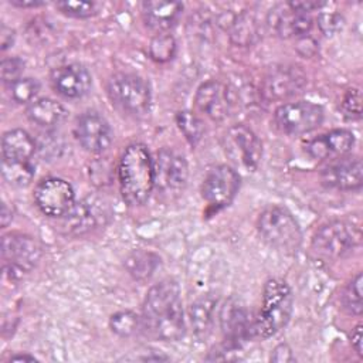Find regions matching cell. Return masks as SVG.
Wrapping results in <instances>:
<instances>
[{"label": "cell", "mask_w": 363, "mask_h": 363, "mask_svg": "<svg viewBox=\"0 0 363 363\" xmlns=\"http://www.w3.org/2000/svg\"><path fill=\"white\" fill-rule=\"evenodd\" d=\"M140 328L156 340L173 342L184 335L180 288L166 279L153 285L143 301Z\"/></svg>", "instance_id": "1"}, {"label": "cell", "mask_w": 363, "mask_h": 363, "mask_svg": "<svg viewBox=\"0 0 363 363\" xmlns=\"http://www.w3.org/2000/svg\"><path fill=\"white\" fill-rule=\"evenodd\" d=\"M118 182L122 199L136 207L146 203L155 189L153 159L142 143L129 145L118 163Z\"/></svg>", "instance_id": "2"}, {"label": "cell", "mask_w": 363, "mask_h": 363, "mask_svg": "<svg viewBox=\"0 0 363 363\" xmlns=\"http://www.w3.org/2000/svg\"><path fill=\"white\" fill-rule=\"evenodd\" d=\"M294 308V296L289 285L271 278L265 282L261 299V308L254 319V335L268 339L277 335L289 322Z\"/></svg>", "instance_id": "3"}, {"label": "cell", "mask_w": 363, "mask_h": 363, "mask_svg": "<svg viewBox=\"0 0 363 363\" xmlns=\"http://www.w3.org/2000/svg\"><path fill=\"white\" fill-rule=\"evenodd\" d=\"M261 238L282 252H295L302 242V231L294 216L284 207L269 206L257 218Z\"/></svg>", "instance_id": "4"}, {"label": "cell", "mask_w": 363, "mask_h": 363, "mask_svg": "<svg viewBox=\"0 0 363 363\" xmlns=\"http://www.w3.org/2000/svg\"><path fill=\"white\" fill-rule=\"evenodd\" d=\"M360 241L362 231L359 224L332 220L316 230L312 237V250L326 259H339L357 248Z\"/></svg>", "instance_id": "5"}, {"label": "cell", "mask_w": 363, "mask_h": 363, "mask_svg": "<svg viewBox=\"0 0 363 363\" xmlns=\"http://www.w3.org/2000/svg\"><path fill=\"white\" fill-rule=\"evenodd\" d=\"M108 96L118 109L132 116H145L152 104V94L147 82L135 74H113L106 84Z\"/></svg>", "instance_id": "6"}, {"label": "cell", "mask_w": 363, "mask_h": 363, "mask_svg": "<svg viewBox=\"0 0 363 363\" xmlns=\"http://www.w3.org/2000/svg\"><path fill=\"white\" fill-rule=\"evenodd\" d=\"M41 257V245L31 235L9 233L1 238L3 271L10 279L28 274Z\"/></svg>", "instance_id": "7"}, {"label": "cell", "mask_w": 363, "mask_h": 363, "mask_svg": "<svg viewBox=\"0 0 363 363\" xmlns=\"http://www.w3.org/2000/svg\"><path fill=\"white\" fill-rule=\"evenodd\" d=\"M323 109L311 101L288 102L275 109L274 123L286 135H303L318 129L323 122Z\"/></svg>", "instance_id": "8"}, {"label": "cell", "mask_w": 363, "mask_h": 363, "mask_svg": "<svg viewBox=\"0 0 363 363\" xmlns=\"http://www.w3.org/2000/svg\"><path fill=\"white\" fill-rule=\"evenodd\" d=\"M225 155L248 172L258 169L262 157V143L258 136L245 125H234L223 136Z\"/></svg>", "instance_id": "9"}, {"label": "cell", "mask_w": 363, "mask_h": 363, "mask_svg": "<svg viewBox=\"0 0 363 363\" xmlns=\"http://www.w3.org/2000/svg\"><path fill=\"white\" fill-rule=\"evenodd\" d=\"M189 176V166L183 155L173 149H160L153 159L155 187L162 194H176L183 190Z\"/></svg>", "instance_id": "10"}, {"label": "cell", "mask_w": 363, "mask_h": 363, "mask_svg": "<svg viewBox=\"0 0 363 363\" xmlns=\"http://www.w3.org/2000/svg\"><path fill=\"white\" fill-rule=\"evenodd\" d=\"M240 189L238 173L227 166L218 164L211 167L201 183V197L213 208H223L228 206Z\"/></svg>", "instance_id": "11"}, {"label": "cell", "mask_w": 363, "mask_h": 363, "mask_svg": "<svg viewBox=\"0 0 363 363\" xmlns=\"http://www.w3.org/2000/svg\"><path fill=\"white\" fill-rule=\"evenodd\" d=\"M72 186L58 177L40 182L34 189V201L40 211L48 217H64L75 204Z\"/></svg>", "instance_id": "12"}, {"label": "cell", "mask_w": 363, "mask_h": 363, "mask_svg": "<svg viewBox=\"0 0 363 363\" xmlns=\"http://www.w3.org/2000/svg\"><path fill=\"white\" fill-rule=\"evenodd\" d=\"M194 102L197 109L213 121L225 119L237 104L233 89L218 79H208L201 84Z\"/></svg>", "instance_id": "13"}, {"label": "cell", "mask_w": 363, "mask_h": 363, "mask_svg": "<svg viewBox=\"0 0 363 363\" xmlns=\"http://www.w3.org/2000/svg\"><path fill=\"white\" fill-rule=\"evenodd\" d=\"M306 85V75L296 65L272 68L261 84V94L268 101H284L301 92Z\"/></svg>", "instance_id": "14"}, {"label": "cell", "mask_w": 363, "mask_h": 363, "mask_svg": "<svg viewBox=\"0 0 363 363\" xmlns=\"http://www.w3.org/2000/svg\"><path fill=\"white\" fill-rule=\"evenodd\" d=\"M74 132L79 145L91 153H101L106 150L113 138L106 119L91 111L77 118Z\"/></svg>", "instance_id": "15"}, {"label": "cell", "mask_w": 363, "mask_h": 363, "mask_svg": "<svg viewBox=\"0 0 363 363\" xmlns=\"http://www.w3.org/2000/svg\"><path fill=\"white\" fill-rule=\"evenodd\" d=\"M220 326L228 347H240L254 335V320L245 306L237 301H227L220 311Z\"/></svg>", "instance_id": "16"}, {"label": "cell", "mask_w": 363, "mask_h": 363, "mask_svg": "<svg viewBox=\"0 0 363 363\" xmlns=\"http://www.w3.org/2000/svg\"><path fill=\"white\" fill-rule=\"evenodd\" d=\"M267 24L278 37L292 38L302 37L312 28L309 13L294 9L289 3L278 4L267 16Z\"/></svg>", "instance_id": "17"}, {"label": "cell", "mask_w": 363, "mask_h": 363, "mask_svg": "<svg viewBox=\"0 0 363 363\" xmlns=\"http://www.w3.org/2000/svg\"><path fill=\"white\" fill-rule=\"evenodd\" d=\"M326 187L336 190H357L363 183V167L359 157H340L320 172Z\"/></svg>", "instance_id": "18"}, {"label": "cell", "mask_w": 363, "mask_h": 363, "mask_svg": "<svg viewBox=\"0 0 363 363\" xmlns=\"http://www.w3.org/2000/svg\"><path fill=\"white\" fill-rule=\"evenodd\" d=\"M354 145V135L346 129H333L306 145L308 155L315 160H336L345 157Z\"/></svg>", "instance_id": "19"}, {"label": "cell", "mask_w": 363, "mask_h": 363, "mask_svg": "<svg viewBox=\"0 0 363 363\" xmlns=\"http://www.w3.org/2000/svg\"><path fill=\"white\" fill-rule=\"evenodd\" d=\"M51 84L60 95L77 99L84 96L89 91L92 85V78L88 69L82 65L68 64L52 71Z\"/></svg>", "instance_id": "20"}, {"label": "cell", "mask_w": 363, "mask_h": 363, "mask_svg": "<svg viewBox=\"0 0 363 363\" xmlns=\"http://www.w3.org/2000/svg\"><path fill=\"white\" fill-rule=\"evenodd\" d=\"M183 10V4L179 1H143L142 18L145 24L162 34L176 24Z\"/></svg>", "instance_id": "21"}, {"label": "cell", "mask_w": 363, "mask_h": 363, "mask_svg": "<svg viewBox=\"0 0 363 363\" xmlns=\"http://www.w3.org/2000/svg\"><path fill=\"white\" fill-rule=\"evenodd\" d=\"M26 115L37 126L51 129L64 122L67 118V109L51 98H40L28 104Z\"/></svg>", "instance_id": "22"}, {"label": "cell", "mask_w": 363, "mask_h": 363, "mask_svg": "<svg viewBox=\"0 0 363 363\" xmlns=\"http://www.w3.org/2000/svg\"><path fill=\"white\" fill-rule=\"evenodd\" d=\"M34 139L23 129H11L1 138L3 160L9 162H30L34 155Z\"/></svg>", "instance_id": "23"}, {"label": "cell", "mask_w": 363, "mask_h": 363, "mask_svg": "<svg viewBox=\"0 0 363 363\" xmlns=\"http://www.w3.org/2000/svg\"><path fill=\"white\" fill-rule=\"evenodd\" d=\"M217 305V296L213 294H206L197 298L189 309L190 322L194 329V333L199 337H206L214 322V312Z\"/></svg>", "instance_id": "24"}, {"label": "cell", "mask_w": 363, "mask_h": 363, "mask_svg": "<svg viewBox=\"0 0 363 363\" xmlns=\"http://www.w3.org/2000/svg\"><path fill=\"white\" fill-rule=\"evenodd\" d=\"M230 38L237 45H252L259 38V23L257 18L250 13H240L235 16L230 24Z\"/></svg>", "instance_id": "25"}, {"label": "cell", "mask_w": 363, "mask_h": 363, "mask_svg": "<svg viewBox=\"0 0 363 363\" xmlns=\"http://www.w3.org/2000/svg\"><path fill=\"white\" fill-rule=\"evenodd\" d=\"M61 218L65 231L72 234H81L91 230L96 221V216L94 214L92 207L86 201L74 204L71 210Z\"/></svg>", "instance_id": "26"}, {"label": "cell", "mask_w": 363, "mask_h": 363, "mask_svg": "<svg viewBox=\"0 0 363 363\" xmlns=\"http://www.w3.org/2000/svg\"><path fill=\"white\" fill-rule=\"evenodd\" d=\"M1 173L4 180L16 187L30 184L34 177V164L30 162H9L1 160Z\"/></svg>", "instance_id": "27"}, {"label": "cell", "mask_w": 363, "mask_h": 363, "mask_svg": "<svg viewBox=\"0 0 363 363\" xmlns=\"http://www.w3.org/2000/svg\"><path fill=\"white\" fill-rule=\"evenodd\" d=\"M176 123L191 146H196L201 140L204 133V126H203V122L194 113L189 111L179 112L176 115Z\"/></svg>", "instance_id": "28"}, {"label": "cell", "mask_w": 363, "mask_h": 363, "mask_svg": "<svg viewBox=\"0 0 363 363\" xmlns=\"http://www.w3.org/2000/svg\"><path fill=\"white\" fill-rule=\"evenodd\" d=\"M342 303L347 313L360 316L363 311L362 303V272H357L354 278L347 284L342 295Z\"/></svg>", "instance_id": "29"}, {"label": "cell", "mask_w": 363, "mask_h": 363, "mask_svg": "<svg viewBox=\"0 0 363 363\" xmlns=\"http://www.w3.org/2000/svg\"><path fill=\"white\" fill-rule=\"evenodd\" d=\"M10 98L17 104H28L40 91V84L35 78H18L7 85Z\"/></svg>", "instance_id": "30"}, {"label": "cell", "mask_w": 363, "mask_h": 363, "mask_svg": "<svg viewBox=\"0 0 363 363\" xmlns=\"http://www.w3.org/2000/svg\"><path fill=\"white\" fill-rule=\"evenodd\" d=\"M112 332L121 337L132 336L140 326V318L132 311H121L111 316L109 320Z\"/></svg>", "instance_id": "31"}, {"label": "cell", "mask_w": 363, "mask_h": 363, "mask_svg": "<svg viewBox=\"0 0 363 363\" xmlns=\"http://www.w3.org/2000/svg\"><path fill=\"white\" fill-rule=\"evenodd\" d=\"M176 51L174 38L169 34H157L149 45V54L155 61L164 62L173 58Z\"/></svg>", "instance_id": "32"}, {"label": "cell", "mask_w": 363, "mask_h": 363, "mask_svg": "<svg viewBox=\"0 0 363 363\" xmlns=\"http://www.w3.org/2000/svg\"><path fill=\"white\" fill-rule=\"evenodd\" d=\"M340 109L345 118L350 121L360 119L362 116V92L359 88H350L345 92L342 102H340Z\"/></svg>", "instance_id": "33"}, {"label": "cell", "mask_w": 363, "mask_h": 363, "mask_svg": "<svg viewBox=\"0 0 363 363\" xmlns=\"http://www.w3.org/2000/svg\"><path fill=\"white\" fill-rule=\"evenodd\" d=\"M55 7L65 16L85 18L96 13V4L94 1H57Z\"/></svg>", "instance_id": "34"}, {"label": "cell", "mask_w": 363, "mask_h": 363, "mask_svg": "<svg viewBox=\"0 0 363 363\" xmlns=\"http://www.w3.org/2000/svg\"><path fill=\"white\" fill-rule=\"evenodd\" d=\"M152 257V254H146V252H139V254H133L129 259H128V269L130 274H133L136 278H142V267L145 271V277L149 275L153 268H155V261H149V258Z\"/></svg>", "instance_id": "35"}, {"label": "cell", "mask_w": 363, "mask_h": 363, "mask_svg": "<svg viewBox=\"0 0 363 363\" xmlns=\"http://www.w3.org/2000/svg\"><path fill=\"white\" fill-rule=\"evenodd\" d=\"M24 69V62L23 60L17 58V57H10V58H4L0 64V74H1V79L4 84H11L13 81L21 78V72Z\"/></svg>", "instance_id": "36"}, {"label": "cell", "mask_w": 363, "mask_h": 363, "mask_svg": "<svg viewBox=\"0 0 363 363\" xmlns=\"http://www.w3.org/2000/svg\"><path fill=\"white\" fill-rule=\"evenodd\" d=\"M340 26H342V20L335 13H323L319 16V27L328 35L336 33L340 28Z\"/></svg>", "instance_id": "37"}, {"label": "cell", "mask_w": 363, "mask_h": 363, "mask_svg": "<svg viewBox=\"0 0 363 363\" xmlns=\"http://www.w3.org/2000/svg\"><path fill=\"white\" fill-rule=\"evenodd\" d=\"M271 359L275 360V362H291V360H294L292 353H291V350L286 345H279L274 350V354L271 356Z\"/></svg>", "instance_id": "38"}, {"label": "cell", "mask_w": 363, "mask_h": 363, "mask_svg": "<svg viewBox=\"0 0 363 363\" xmlns=\"http://www.w3.org/2000/svg\"><path fill=\"white\" fill-rule=\"evenodd\" d=\"M362 325H356L354 329L352 330V347L354 349V352L362 357L363 352H362Z\"/></svg>", "instance_id": "39"}, {"label": "cell", "mask_w": 363, "mask_h": 363, "mask_svg": "<svg viewBox=\"0 0 363 363\" xmlns=\"http://www.w3.org/2000/svg\"><path fill=\"white\" fill-rule=\"evenodd\" d=\"M0 38H1V50H7L13 41H14V31L6 26L1 27V34H0Z\"/></svg>", "instance_id": "40"}, {"label": "cell", "mask_w": 363, "mask_h": 363, "mask_svg": "<svg viewBox=\"0 0 363 363\" xmlns=\"http://www.w3.org/2000/svg\"><path fill=\"white\" fill-rule=\"evenodd\" d=\"M10 4L14 7H20V9H34V7H40L44 6V1H38V0H10Z\"/></svg>", "instance_id": "41"}, {"label": "cell", "mask_w": 363, "mask_h": 363, "mask_svg": "<svg viewBox=\"0 0 363 363\" xmlns=\"http://www.w3.org/2000/svg\"><path fill=\"white\" fill-rule=\"evenodd\" d=\"M13 216H11V210L9 211V207L6 203H3V207H1V225L6 227L10 221H11Z\"/></svg>", "instance_id": "42"}, {"label": "cell", "mask_w": 363, "mask_h": 363, "mask_svg": "<svg viewBox=\"0 0 363 363\" xmlns=\"http://www.w3.org/2000/svg\"><path fill=\"white\" fill-rule=\"evenodd\" d=\"M10 360L11 362H34L35 357L30 354H16V356H11Z\"/></svg>", "instance_id": "43"}]
</instances>
